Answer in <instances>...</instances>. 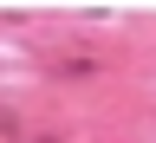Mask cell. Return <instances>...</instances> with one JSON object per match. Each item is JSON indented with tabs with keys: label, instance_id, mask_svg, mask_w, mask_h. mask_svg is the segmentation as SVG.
Wrapping results in <instances>:
<instances>
[{
	"label": "cell",
	"instance_id": "6da1fadb",
	"mask_svg": "<svg viewBox=\"0 0 156 143\" xmlns=\"http://www.w3.org/2000/svg\"><path fill=\"white\" fill-rule=\"evenodd\" d=\"M39 143H46V137H39Z\"/></svg>",
	"mask_w": 156,
	"mask_h": 143
}]
</instances>
